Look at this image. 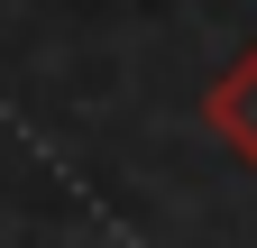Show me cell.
<instances>
[{"label":"cell","instance_id":"6da1fadb","mask_svg":"<svg viewBox=\"0 0 257 248\" xmlns=\"http://www.w3.org/2000/svg\"><path fill=\"white\" fill-rule=\"evenodd\" d=\"M202 129L230 147L239 166H257V46H248V55H230V74L202 92Z\"/></svg>","mask_w":257,"mask_h":248}]
</instances>
